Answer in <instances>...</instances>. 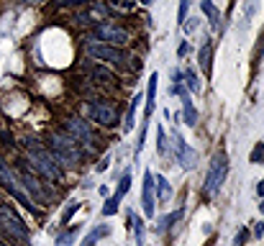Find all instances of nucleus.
Returning <instances> with one entry per match:
<instances>
[{"label":"nucleus","mask_w":264,"mask_h":246,"mask_svg":"<svg viewBox=\"0 0 264 246\" xmlns=\"http://www.w3.org/2000/svg\"><path fill=\"white\" fill-rule=\"evenodd\" d=\"M26 151H28V162L33 164V170H36L44 180H49V182H59L62 180V167L56 164V159L52 156V151L47 147H41V144L36 139H26Z\"/></svg>","instance_id":"obj_1"},{"label":"nucleus","mask_w":264,"mask_h":246,"mask_svg":"<svg viewBox=\"0 0 264 246\" xmlns=\"http://www.w3.org/2000/svg\"><path fill=\"white\" fill-rule=\"evenodd\" d=\"M52 156L56 159L59 167H75L82 162V149H79V141H75L70 133L64 131H54L49 136V147Z\"/></svg>","instance_id":"obj_2"},{"label":"nucleus","mask_w":264,"mask_h":246,"mask_svg":"<svg viewBox=\"0 0 264 246\" xmlns=\"http://www.w3.org/2000/svg\"><path fill=\"white\" fill-rule=\"evenodd\" d=\"M0 231L8 233L10 239L21 241V244L28 241V228L24 226V221L13 213V208L5 205V203H0Z\"/></svg>","instance_id":"obj_3"},{"label":"nucleus","mask_w":264,"mask_h":246,"mask_svg":"<svg viewBox=\"0 0 264 246\" xmlns=\"http://www.w3.org/2000/svg\"><path fill=\"white\" fill-rule=\"evenodd\" d=\"M90 121H95L103 128H113L118 123V108L110 103V100H93V103L85 105Z\"/></svg>","instance_id":"obj_4"},{"label":"nucleus","mask_w":264,"mask_h":246,"mask_svg":"<svg viewBox=\"0 0 264 246\" xmlns=\"http://www.w3.org/2000/svg\"><path fill=\"white\" fill-rule=\"evenodd\" d=\"M226 174H228V159H226V154H215L213 162H211V170H208V174H205V185H203L205 195H215L218 190H221Z\"/></svg>","instance_id":"obj_5"},{"label":"nucleus","mask_w":264,"mask_h":246,"mask_svg":"<svg viewBox=\"0 0 264 246\" xmlns=\"http://www.w3.org/2000/svg\"><path fill=\"white\" fill-rule=\"evenodd\" d=\"M18 180H21V185L28 190V195H31L33 203H39V205L49 203L52 193H49V190H44V185L39 182V177H33V172L26 167V162H21V177H18Z\"/></svg>","instance_id":"obj_6"},{"label":"nucleus","mask_w":264,"mask_h":246,"mask_svg":"<svg viewBox=\"0 0 264 246\" xmlns=\"http://www.w3.org/2000/svg\"><path fill=\"white\" fill-rule=\"evenodd\" d=\"M87 54H90V57H95V59H106L110 64H118V67L131 62L129 51H123L121 47H110V44H90Z\"/></svg>","instance_id":"obj_7"},{"label":"nucleus","mask_w":264,"mask_h":246,"mask_svg":"<svg viewBox=\"0 0 264 246\" xmlns=\"http://www.w3.org/2000/svg\"><path fill=\"white\" fill-rule=\"evenodd\" d=\"M95 36L100 41H108L110 47H123V44H129L131 33L126 28H121V26H116V24H98L95 26Z\"/></svg>","instance_id":"obj_8"},{"label":"nucleus","mask_w":264,"mask_h":246,"mask_svg":"<svg viewBox=\"0 0 264 246\" xmlns=\"http://www.w3.org/2000/svg\"><path fill=\"white\" fill-rule=\"evenodd\" d=\"M64 133H70V136L79 144H93L95 141V133L90 128V123H85L82 118H67L64 121Z\"/></svg>","instance_id":"obj_9"},{"label":"nucleus","mask_w":264,"mask_h":246,"mask_svg":"<svg viewBox=\"0 0 264 246\" xmlns=\"http://www.w3.org/2000/svg\"><path fill=\"white\" fill-rule=\"evenodd\" d=\"M175 151H177V162L185 167V170H192L198 164V151H195L190 144H185L182 136H175Z\"/></svg>","instance_id":"obj_10"},{"label":"nucleus","mask_w":264,"mask_h":246,"mask_svg":"<svg viewBox=\"0 0 264 246\" xmlns=\"http://www.w3.org/2000/svg\"><path fill=\"white\" fill-rule=\"evenodd\" d=\"M0 185H3L5 190H10V193H16V190H21V180L18 174L13 172V167H10L3 156H0Z\"/></svg>","instance_id":"obj_11"},{"label":"nucleus","mask_w":264,"mask_h":246,"mask_svg":"<svg viewBox=\"0 0 264 246\" xmlns=\"http://www.w3.org/2000/svg\"><path fill=\"white\" fill-rule=\"evenodd\" d=\"M144 213H146V218H154V177H152V172L144 174Z\"/></svg>","instance_id":"obj_12"},{"label":"nucleus","mask_w":264,"mask_h":246,"mask_svg":"<svg viewBox=\"0 0 264 246\" xmlns=\"http://www.w3.org/2000/svg\"><path fill=\"white\" fill-rule=\"evenodd\" d=\"M157 72H152V77H149V90H146V108H144V116L149 118L154 110V100H157Z\"/></svg>","instance_id":"obj_13"},{"label":"nucleus","mask_w":264,"mask_h":246,"mask_svg":"<svg viewBox=\"0 0 264 246\" xmlns=\"http://www.w3.org/2000/svg\"><path fill=\"white\" fill-rule=\"evenodd\" d=\"M211 54H213V44L205 41L203 47H200V51H198V62H200V67L205 70V74H211Z\"/></svg>","instance_id":"obj_14"},{"label":"nucleus","mask_w":264,"mask_h":246,"mask_svg":"<svg viewBox=\"0 0 264 246\" xmlns=\"http://www.w3.org/2000/svg\"><path fill=\"white\" fill-rule=\"evenodd\" d=\"M169 197H172V187H169V182L164 180L162 174H157V200H162V203H167Z\"/></svg>","instance_id":"obj_15"},{"label":"nucleus","mask_w":264,"mask_h":246,"mask_svg":"<svg viewBox=\"0 0 264 246\" xmlns=\"http://www.w3.org/2000/svg\"><path fill=\"white\" fill-rule=\"evenodd\" d=\"M203 13L211 18V26L213 28H218V24H221V16H218V10H215V5H213V0H203Z\"/></svg>","instance_id":"obj_16"},{"label":"nucleus","mask_w":264,"mask_h":246,"mask_svg":"<svg viewBox=\"0 0 264 246\" xmlns=\"http://www.w3.org/2000/svg\"><path fill=\"white\" fill-rule=\"evenodd\" d=\"M108 233H110V228H108V226H98L95 231H90V233H87V239L82 241V246H95V244H98V239L108 236Z\"/></svg>","instance_id":"obj_17"},{"label":"nucleus","mask_w":264,"mask_h":246,"mask_svg":"<svg viewBox=\"0 0 264 246\" xmlns=\"http://www.w3.org/2000/svg\"><path fill=\"white\" fill-rule=\"evenodd\" d=\"M141 103V98L136 95L133 100H131V105H129V113H126V123H123V131H131L133 128V116H136V105Z\"/></svg>","instance_id":"obj_18"},{"label":"nucleus","mask_w":264,"mask_h":246,"mask_svg":"<svg viewBox=\"0 0 264 246\" xmlns=\"http://www.w3.org/2000/svg\"><path fill=\"white\" fill-rule=\"evenodd\" d=\"M180 216H182V210H177V213H169V216H164L162 221L157 223V231H159V233H164V231L172 226V223H177V221H180Z\"/></svg>","instance_id":"obj_19"},{"label":"nucleus","mask_w":264,"mask_h":246,"mask_svg":"<svg viewBox=\"0 0 264 246\" xmlns=\"http://www.w3.org/2000/svg\"><path fill=\"white\" fill-rule=\"evenodd\" d=\"M75 239H77V226H75V231H67L62 236H56V246H70V244H75Z\"/></svg>","instance_id":"obj_20"},{"label":"nucleus","mask_w":264,"mask_h":246,"mask_svg":"<svg viewBox=\"0 0 264 246\" xmlns=\"http://www.w3.org/2000/svg\"><path fill=\"white\" fill-rule=\"evenodd\" d=\"M118 203H121V197L118 195H113V197H108V203H106V208H103V216H113L118 210Z\"/></svg>","instance_id":"obj_21"},{"label":"nucleus","mask_w":264,"mask_h":246,"mask_svg":"<svg viewBox=\"0 0 264 246\" xmlns=\"http://www.w3.org/2000/svg\"><path fill=\"white\" fill-rule=\"evenodd\" d=\"M131 223H133V231H136V239H139V246L144 244V221L141 218H136L131 213Z\"/></svg>","instance_id":"obj_22"},{"label":"nucleus","mask_w":264,"mask_h":246,"mask_svg":"<svg viewBox=\"0 0 264 246\" xmlns=\"http://www.w3.org/2000/svg\"><path fill=\"white\" fill-rule=\"evenodd\" d=\"M157 149H159V154H167V136H164L162 126H157Z\"/></svg>","instance_id":"obj_23"},{"label":"nucleus","mask_w":264,"mask_h":246,"mask_svg":"<svg viewBox=\"0 0 264 246\" xmlns=\"http://www.w3.org/2000/svg\"><path fill=\"white\" fill-rule=\"evenodd\" d=\"M185 80H187V85H190V90H192V93H200V80H198V74H195L192 70H187V72H185Z\"/></svg>","instance_id":"obj_24"},{"label":"nucleus","mask_w":264,"mask_h":246,"mask_svg":"<svg viewBox=\"0 0 264 246\" xmlns=\"http://www.w3.org/2000/svg\"><path fill=\"white\" fill-rule=\"evenodd\" d=\"M93 77H98V80H106L108 85L113 82V74L108 70H103V67H93Z\"/></svg>","instance_id":"obj_25"},{"label":"nucleus","mask_w":264,"mask_h":246,"mask_svg":"<svg viewBox=\"0 0 264 246\" xmlns=\"http://www.w3.org/2000/svg\"><path fill=\"white\" fill-rule=\"evenodd\" d=\"M77 210H79V203H70V205H67V210L62 213V223H70V218L77 213Z\"/></svg>","instance_id":"obj_26"},{"label":"nucleus","mask_w":264,"mask_h":246,"mask_svg":"<svg viewBox=\"0 0 264 246\" xmlns=\"http://www.w3.org/2000/svg\"><path fill=\"white\" fill-rule=\"evenodd\" d=\"M129 187H131V177H129V174H123V180L118 182V193H116V195H118V197H123L126 193H129Z\"/></svg>","instance_id":"obj_27"},{"label":"nucleus","mask_w":264,"mask_h":246,"mask_svg":"<svg viewBox=\"0 0 264 246\" xmlns=\"http://www.w3.org/2000/svg\"><path fill=\"white\" fill-rule=\"evenodd\" d=\"M187 8H190V0H180V10H177V24L187 18Z\"/></svg>","instance_id":"obj_28"},{"label":"nucleus","mask_w":264,"mask_h":246,"mask_svg":"<svg viewBox=\"0 0 264 246\" xmlns=\"http://www.w3.org/2000/svg\"><path fill=\"white\" fill-rule=\"evenodd\" d=\"M246 239H249V231H241L238 236L234 239V246H244V244H246Z\"/></svg>","instance_id":"obj_29"},{"label":"nucleus","mask_w":264,"mask_h":246,"mask_svg":"<svg viewBox=\"0 0 264 246\" xmlns=\"http://www.w3.org/2000/svg\"><path fill=\"white\" fill-rule=\"evenodd\" d=\"M262 154H264V144H259V147H257L254 151H251V162H257V159H259Z\"/></svg>","instance_id":"obj_30"},{"label":"nucleus","mask_w":264,"mask_h":246,"mask_svg":"<svg viewBox=\"0 0 264 246\" xmlns=\"http://www.w3.org/2000/svg\"><path fill=\"white\" fill-rule=\"evenodd\" d=\"M187 49H190V47H187V41H182V44H180V57H185Z\"/></svg>","instance_id":"obj_31"},{"label":"nucleus","mask_w":264,"mask_h":246,"mask_svg":"<svg viewBox=\"0 0 264 246\" xmlns=\"http://www.w3.org/2000/svg\"><path fill=\"white\" fill-rule=\"evenodd\" d=\"M254 233H257V236H264V223H259V226H257V231H254Z\"/></svg>","instance_id":"obj_32"},{"label":"nucleus","mask_w":264,"mask_h":246,"mask_svg":"<svg viewBox=\"0 0 264 246\" xmlns=\"http://www.w3.org/2000/svg\"><path fill=\"white\" fill-rule=\"evenodd\" d=\"M257 195H264V180L257 185Z\"/></svg>","instance_id":"obj_33"},{"label":"nucleus","mask_w":264,"mask_h":246,"mask_svg":"<svg viewBox=\"0 0 264 246\" xmlns=\"http://www.w3.org/2000/svg\"><path fill=\"white\" fill-rule=\"evenodd\" d=\"M139 3H144V5H149V3H152V0H139Z\"/></svg>","instance_id":"obj_34"},{"label":"nucleus","mask_w":264,"mask_h":246,"mask_svg":"<svg viewBox=\"0 0 264 246\" xmlns=\"http://www.w3.org/2000/svg\"><path fill=\"white\" fill-rule=\"evenodd\" d=\"M259 210H262V213H264V200H262V205H259Z\"/></svg>","instance_id":"obj_35"},{"label":"nucleus","mask_w":264,"mask_h":246,"mask_svg":"<svg viewBox=\"0 0 264 246\" xmlns=\"http://www.w3.org/2000/svg\"><path fill=\"white\" fill-rule=\"evenodd\" d=\"M0 246H8V244H5V241H0Z\"/></svg>","instance_id":"obj_36"}]
</instances>
